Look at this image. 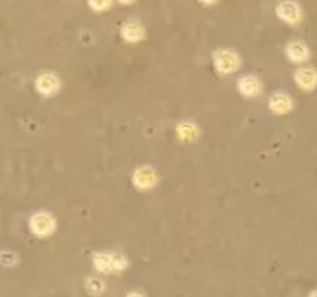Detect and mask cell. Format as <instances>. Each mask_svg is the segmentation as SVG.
<instances>
[{
    "instance_id": "cell-1",
    "label": "cell",
    "mask_w": 317,
    "mask_h": 297,
    "mask_svg": "<svg viewBox=\"0 0 317 297\" xmlns=\"http://www.w3.org/2000/svg\"><path fill=\"white\" fill-rule=\"evenodd\" d=\"M122 266H124V259H121V257L106 256V254L96 257V268H98V270H101V271H104V273L118 271V270H121Z\"/></svg>"
},
{
    "instance_id": "cell-2",
    "label": "cell",
    "mask_w": 317,
    "mask_h": 297,
    "mask_svg": "<svg viewBox=\"0 0 317 297\" xmlns=\"http://www.w3.org/2000/svg\"><path fill=\"white\" fill-rule=\"evenodd\" d=\"M215 64H217L220 72H232L237 67V58L230 51H220L215 56Z\"/></svg>"
},
{
    "instance_id": "cell-3",
    "label": "cell",
    "mask_w": 317,
    "mask_h": 297,
    "mask_svg": "<svg viewBox=\"0 0 317 297\" xmlns=\"http://www.w3.org/2000/svg\"><path fill=\"white\" fill-rule=\"evenodd\" d=\"M277 12H279V16L286 20V22H290V23H294L299 20L300 17V12H299V8L296 3L293 2H282L277 8Z\"/></svg>"
},
{
    "instance_id": "cell-4",
    "label": "cell",
    "mask_w": 317,
    "mask_h": 297,
    "mask_svg": "<svg viewBox=\"0 0 317 297\" xmlns=\"http://www.w3.org/2000/svg\"><path fill=\"white\" fill-rule=\"evenodd\" d=\"M296 79H297L300 87L313 89L316 86V82H317V75H316L314 70H311V68H304V70H300V72L297 73Z\"/></svg>"
},
{
    "instance_id": "cell-5",
    "label": "cell",
    "mask_w": 317,
    "mask_h": 297,
    "mask_svg": "<svg viewBox=\"0 0 317 297\" xmlns=\"http://www.w3.org/2000/svg\"><path fill=\"white\" fill-rule=\"evenodd\" d=\"M240 90L246 96H254L260 92V84L255 78H243L240 81Z\"/></svg>"
},
{
    "instance_id": "cell-6",
    "label": "cell",
    "mask_w": 317,
    "mask_h": 297,
    "mask_svg": "<svg viewBox=\"0 0 317 297\" xmlns=\"http://www.w3.org/2000/svg\"><path fill=\"white\" fill-rule=\"evenodd\" d=\"M288 56L293 59V61H305L307 56H308V50L304 44H300V42H296V44H291L288 47Z\"/></svg>"
},
{
    "instance_id": "cell-7",
    "label": "cell",
    "mask_w": 317,
    "mask_h": 297,
    "mask_svg": "<svg viewBox=\"0 0 317 297\" xmlns=\"http://www.w3.org/2000/svg\"><path fill=\"white\" fill-rule=\"evenodd\" d=\"M142 34H144V30L139 23H127L122 28V36L127 40H138L142 37Z\"/></svg>"
},
{
    "instance_id": "cell-8",
    "label": "cell",
    "mask_w": 317,
    "mask_h": 297,
    "mask_svg": "<svg viewBox=\"0 0 317 297\" xmlns=\"http://www.w3.org/2000/svg\"><path fill=\"white\" fill-rule=\"evenodd\" d=\"M51 228H53V223L45 215H40L34 220V231H37L39 234H47L51 231Z\"/></svg>"
},
{
    "instance_id": "cell-9",
    "label": "cell",
    "mask_w": 317,
    "mask_h": 297,
    "mask_svg": "<svg viewBox=\"0 0 317 297\" xmlns=\"http://www.w3.org/2000/svg\"><path fill=\"white\" fill-rule=\"evenodd\" d=\"M271 105H272V108L276 110V111L283 113V111H286L288 108L291 107V102H290V99H288L286 96H280V95H277V96H274Z\"/></svg>"
},
{
    "instance_id": "cell-10",
    "label": "cell",
    "mask_w": 317,
    "mask_h": 297,
    "mask_svg": "<svg viewBox=\"0 0 317 297\" xmlns=\"http://www.w3.org/2000/svg\"><path fill=\"white\" fill-rule=\"evenodd\" d=\"M90 5L93 9L101 11V9H106L110 5V0H90Z\"/></svg>"
},
{
    "instance_id": "cell-11",
    "label": "cell",
    "mask_w": 317,
    "mask_h": 297,
    "mask_svg": "<svg viewBox=\"0 0 317 297\" xmlns=\"http://www.w3.org/2000/svg\"><path fill=\"white\" fill-rule=\"evenodd\" d=\"M89 284H90V285H87V288H89L92 293H98V291L103 290V284H101V282L96 280V279H90Z\"/></svg>"
},
{
    "instance_id": "cell-12",
    "label": "cell",
    "mask_w": 317,
    "mask_h": 297,
    "mask_svg": "<svg viewBox=\"0 0 317 297\" xmlns=\"http://www.w3.org/2000/svg\"><path fill=\"white\" fill-rule=\"evenodd\" d=\"M201 2H203V3H213L215 0H201Z\"/></svg>"
},
{
    "instance_id": "cell-13",
    "label": "cell",
    "mask_w": 317,
    "mask_h": 297,
    "mask_svg": "<svg viewBox=\"0 0 317 297\" xmlns=\"http://www.w3.org/2000/svg\"><path fill=\"white\" fill-rule=\"evenodd\" d=\"M121 3H130V2H133V0H119Z\"/></svg>"
},
{
    "instance_id": "cell-14",
    "label": "cell",
    "mask_w": 317,
    "mask_h": 297,
    "mask_svg": "<svg viewBox=\"0 0 317 297\" xmlns=\"http://www.w3.org/2000/svg\"><path fill=\"white\" fill-rule=\"evenodd\" d=\"M127 297H142L141 294H130V296H127Z\"/></svg>"
},
{
    "instance_id": "cell-15",
    "label": "cell",
    "mask_w": 317,
    "mask_h": 297,
    "mask_svg": "<svg viewBox=\"0 0 317 297\" xmlns=\"http://www.w3.org/2000/svg\"><path fill=\"white\" fill-rule=\"evenodd\" d=\"M311 297H317V291H314V293L311 294Z\"/></svg>"
}]
</instances>
